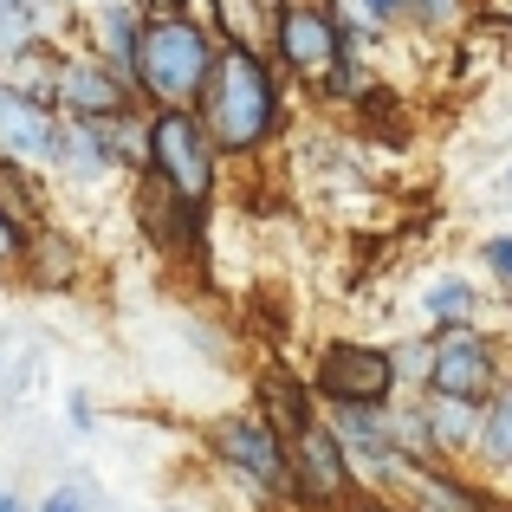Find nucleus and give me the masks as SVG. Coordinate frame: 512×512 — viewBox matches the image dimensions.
Wrapping results in <instances>:
<instances>
[{
  "mask_svg": "<svg viewBox=\"0 0 512 512\" xmlns=\"http://www.w3.org/2000/svg\"><path fill=\"white\" fill-rule=\"evenodd\" d=\"M331 428H338L344 454H350V474H357V493H370V500H389L402 480V467H409V454L396 448V428H389V409H363V402H338V409H325Z\"/></svg>",
  "mask_w": 512,
  "mask_h": 512,
  "instance_id": "obj_10",
  "label": "nucleus"
},
{
  "mask_svg": "<svg viewBox=\"0 0 512 512\" xmlns=\"http://www.w3.org/2000/svg\"><path fill=\"white\" fill-rule=\"evenodd\" d=\"M78 33V7L72 0H39V7H7L0 13V78L26 59V52L52 46V39Z\"/></svg>",
  "mask_w": 512,
  "mask_h": 512,
  "instance_id": "obj_16",
  "label": "nucleus"
},
{
  "mask_svg": "<svg viewBox=\"0 0 512 512\" xmlns=\"http://www.w3.org/2000/svg\"><path fill=\"white\" fill-rule=\"evenodd\" d=\"M195 111H201V124H208L214 150H221L227 163L247 169V163H260L292 124L286 72H279L273 59H260V52L221 46V59H214L208 85H201V98H195Z\"/></svg>",
  "mask_w": 512,
  "mask_h": 512,
  "instance_id": "obj_1",
  "label": "nucleus"
},
{
  "mask_svg": "<svg viewBox=\"0 0 512 512\" xmlns=\"http://www.w3.org/2000/svg\"><path fill=\"white\" fill-rule=\"evenodd\" d=\"M130 208H137V234L150 240L163 260L201 266V253H208V208H195L188 195H175L156 169L130 175Z\"/></svg>",
  "mask_w": 512,
  "mask_h": 512,
  "instance_id": "obj_9",
  "label": "nucleus"
},
{
  "mask_svg": "<svg viewBox=\"0 0 512 512\" xmlns=\"http://www.w3.org/2000/svg\"><path fill=\"white\" fill-rule=\"evenodd\" d=\"M59 175L98 188L111 175H124V150H117V124H98V117H65V163Z\"/></svg>",
  "mask_w": 512,
  "mask_h": 512,
  "instance_id": "obj_17",
  "label": "nucleus"
},
{
  "mask_svg": "<svg viewBox=\"0 0 512 512\" xmlns=\"http://www.w3.org/2000/svg\"><path fill=\"white\" fill-rule=\"evenodd\" d=\"M286 448H292V506L299 512H350L363 500L357 474H350V454H344L338 428H331V415H325V402L286 435Z\"/></svg>",
  "mask_w": 512,
  "mask_h": 512,
  "instance_id": "obj_4",
  "label": "nucleus"
},
{
  "mask_svg": "<svg viewBox=\"0 0 512 512\" xmlns=\"http://www.w3.org/2000/svg\"><path fill=\"white\" fill-rule=\"evenodd\" d=\"M389 357H396L402 389H409V396H422L428 376H435V331H428V338H402V344H389Z\"/></svg>",
  "mask_w": 512,
  "mask_h": 512,
  "instance_id": "obj_25",
  "label": "nucleus"
},
{
  "mask_svg": "<svg viewBox=\"0 0 512 512\" xmlns=\"http://www.w3.org/2000/svg\"><path fill=\"white\" fill-rule=\"evenodd\" d=\"M0 512H26V500H20V493H7V487H0Z\"/></svg>",
  "mask_w": 512,
  "mask_h": 512,
  "instance_id": "obj_30",
  "label": "nucleus"
},
{
  "mask_svg": "<svg viewBox=\"0 0 512 512\" xmlns=\"http://www.w3.org/2000/svg\"><path fill=\"white\" fill-rule=\"evenodd\" d=\"M487 512H512V500H487Z\"/></svg>",
  "mask_w": 512,
  "mask_h": 512,
  "instance_id": "obj_32",
  "label": "nucleus"
},
{
  "mask_svg": "<svg viewBox=\"0 0 512 512\" xmlns=\"http://www.w3.org/2000/svg\"><path fill=\"white\" fill-rule=\"evenodd\" d=\"M312 396L325 402V409H338V402H363V409H389V402L402 396V376H396V357H389V344H363V338H331L318 344L312 357Z\"/></svg>",
  "mask_w": 512,
  "mask_h": 512,
  "instance_id": "obj_5",
  "label": "nucleus"
},
{
  "mask_svg": "<svg viewBox=\"0 0 512 512\" xmlns=\"http://www.w3.org/2000/svg\"><path fill=\"white\" fill-rule=\"evenodd\" d=\"M137 7H143V13H188L195 0H137Z\"/></svg>",
  "mask_w": 512,
  "mask_h": 512,
  "instance_id": "obj_29",
  "label": "nucleus"
},
{
  "mask_svg": "<svg viewBox=\"0 0 512 512\" xmlns=\"http://www.w3.org/2000/svg\"><path fill=\"white\" fill-rule=\"evenodd\" d=\"M325 7L357 46H383L389 33H402V0H325Z\"/></svg>",
  "mask_w": 512,
  "mask_h": 512,
  "instance_id": "obj_23",
  "label": "nucleus"
},
{
  "mask_svg": "<svg viewBox=\"0 0 512 512\" xmlns=\"http://www.w3.org/2000/svg\"><path fill=\"white\" fill-rule=\"evenodd\" d=\"M214 59H221V39H214V26L195 7L188 13H150L143 39H137V98L150 111L195 104L208 72H214Z\"/></svg>",
  "mask_w": 512,
  "mask_h": 512,
  "instance_id": "obj_2",
  "label": "nucleus"
},
{
  "mask_svg": "<svg viewBox=\"0 0 512 512\" xmlns=\"http://www.w3.org/2000/svg\"><path fill=\"white\" fill-rule=\"evenodd\" d=\"M78 273H85V247L65 227H39L33 247H26V279L39 292H65V286H78Z\"/></svg>",
  "mask_w": 512,
  "mask_h": 512,
  "instance_id": "obj_19",
  "label": "nucleus"
},
{
  "mask_svg": "<svg viewBox=\"0 0 512 512\" xmlns=\"http://www.w3.org/2000/svg\"><path fill=\"white\" fill-rule=\"evenodd\" d=\"M493 493L461 474V461H409L389 493L396 512H487Z\"/></svg>",
  "mask_w": 512,
  "mask_h": 512,
  "instance_id": "obj_13",
  "label": "nucleus"
},
{
  "mask_svg": "<svg viewBox=\"0 0 512 512\" xmlns=\"http://www.w3.org/2000/svg\"><path fill=\"white\" fill-rule=\"evenodd\" d=\"M480 266H487V279L500 292H512V234H487V240H480Z\"/></svg>",
  "mask_w": 512,
  "mask_h": 512,
  "instance_id": "obj_26",
  "label": "nucleus"
},
{
  "mask_svg": "<svg viewBox=\"0 0 512 512\" xmlns=\"http://www.w3.org/2000/svg\"><path fill=\"white\" fill-rule=\"evenodd\" d=\"M512 376L506 363V344L493 338L487 325H454V331H435V376L428 389H448V396H474L487 402Z\"/></svg>",
  "mask_w": 512,
  "mask_h": 512,
  "instance_id": "obj_12",
  "label": "nucleus"
},
{
  "mask_svg": "<svg viewBox=\"0 0 512 512\" xmlns=\"http://www.w3.org/2000/svg\"><path fill=\"white\" fill-rule=\"evenodd\" d=\"M195 13L214 26V39H221V46L273 59L279 20H286V0H195Z\"/></svg>",
  "mask_w": 512,
  "mask_h": 512,
  "instance_id": "obj_15",
  "label": "nucleus"
},
{
  "mask_svg": "<svg viewBox=\"0 0 512 512\" xmlns=\"http://www.w3.org/2000/svg\"><path fill=\"white\" fill-rule=\"evenodd\" d=\"M208 454L234 480H247L260 500H292V448L260 409L253 415H221L208 428Z\"/></svg>",
  "mask_w": 512,
  "mask_h": 512,
  "instance_id": "obj_6",
  "label": "nucleus"
},
{
  "mask_svg": "<svg viewBox=\"0 0 512 512\" xmlns=\"http://www.w3.org/2000/svg\"><path fill=\"white\" fill-rule=\"evenodd\" d=\"M0 156L39 175H59L65 163V111L20 91L13 78H0Z\"/></svg>",
  "mask_w": 512,
  "mask_h": 512,
  "instance_id": "obj_11",
  "label": "nucleus"
},
{
  "mask_svg": "<svg viewBox=\"0 0 512 512\" xmlns=\"http://www.w3.org/2000/svg\"><path fill=\"white\" fill-rule=\"evenodd\" d=\"M474 461L487 467V474H512V376L487 396V409H480V448Z\"/></svg>",
  "mask_w": 512,
  "mask_h": 512,
  "instance_id": "obj_22",
  "label": "nucleus"
},
{
  "mask_svg": "<svg viewBox=\"0 0 512 512\" xmlns=\"http://www.w3.org/2000/svg\"><path fill=\"white\" fill-rule=\"evenodd\" d=\"M26 247H33V234H26V227H13L7 214H0V273H20V266H26Z\"/></svg>",
  "mask_w": 512,
  "mask_h": 512,
  "instance_id": "obj_27",
  "label": "nucleus"
},
{
  "mask_svg": "<svg viewBox=\"0 0 512 512\" xmlns=\"http://www.w3.org/2000/svg\"><path fill=\"white\" fill-rule=\"evenodd\" d=\"M428 409V435H435V461H474L480 448V409L474 396H448V389H422Z\"/></svg>",
  "mask_w": 512,
  "mask_h": 512,
  "instance_id": "obj_18",
  "label": "nucleus"
},
{
  "mask_svg": "<svg viewBox=\"0 0 512 512\" xmlns=\"http://www.w3.org/2000/svg\"><path fill=\"white\" fill-rule=\"evenodd\" d=\"M39 512H85V500H78V493H72V487H65V493H52V500H46V506H39Z\"/></svg>",
  "mask_w": 512,
  "mask_h": 512,
  "instance_id": "obj_28",
  "label": "nucleus"
},
{
  "mask_svg": "<svg viewBox=\"0 0 512 512\" xmlns=\"http://www.w3.org/2000/svg\"><path fill=\"white\" fill-rule=\"evenodd\" d=\"M506 182H512V169H506Z\"/></svg>",
  "mask_w": 512,
  "mask_h": 512,
  "instance_id": "obj_34",
  "label": "nucleus"
},
{
  "mask_svg": "<svg viewBox=\"0 0 512 512\" xmlns=\"http://www.w3.org/2000/svg\"><path fill=\"white\" fill-rule=\"evenodd\" d=\"M72 7H85V0H72Z\"/></svg>",
  "mask_w": 512,
  "mask_h": 512,
  "instance_id": "obj_33",
  "label": "nucleus"
},
{
  "mask_svg": "<svg viewBox=\"0 0 512 512\" xmlns=\"http://www.w3.org/2000/svg\"><path fill=\"white\" fill-rule=\"evenodd\" d=\"M7 7H39V0H0V13H7Z\"/></svg>",
  "mask_w": 512,
  "mask_h": 512,
  "instance_id": "obj_31",
  "label": "nucleus"
},
{
  "mask_svg": "<svg viewBox=\"0 0 512 512\" xmlns=\"http://www.w3.org/2000/svg\"><path fill=\"white\" fill-rule=\"evenodd\" d=\"M143 20L150 13L137 0H85L78 7V39H85L98 59H111L117 72L137 85V39H143Z\"/></svg>",
  "mask_w": 512,
  "mask_h": 512,
  "instance_id": "obj_14",
  "label": "nucleus"
},
{
  "mask_svg": "<svg viewBox=\"0 0 512 512\" xmlns=\"http://www.w3.org/2000/svg\"><path fill=\"white\" fill-rule=\"evenodd\" d=\"M0 214H7L13 227H26V234L52 227L46 175H39V169H26V163H7V156H0Z\"/></svg>",
  "mask_w": 512,
  "mask_h": 512,
  "instance_id": "obj_20",
  "label": "nucleus"
},
{
  "mask_svg": "<svg viewBox=\"0 0 512 512\" xmlns=\"http://www.w3.org/2000/svg\"><path fill=\"white\" fill-rule=\"evenodd\" d=\"M52 104H59L65 117H98V124H117V117H130V111H150V104L137 98V85H130L111 59H98L78 33L59 39V85H52Z\"/></svg>",
  "mask_w": 512,
  "mask_h": 512,
  "instance_id": "obj_8",
  "label": "nucleus"
},
{
  "mask_svg": "<svg viewBox=\"0 0 512 512\" xmlns=\"http://www.w3.org/2000/svg\"><path fill=\"white\" fill-rule=\"evenodd\" d=\"M221 163L227 156L214 150V137H208L195 104H163V111H150V169L163 175L175 195L208 208V201L221 195Z\"/></svg>",
  "mask_w": 512,
  "mask_h": 512,
  "instance_id": "obj_3",
  "label": "nucleus"
},
{
  "mask_svg": "<svg viewBox=\"0 0 512 512\" xmlns=\"http://www.w3.org/2000/svg\"><path fill=\"white\" fill-rule=\"evenodd\" d=\"M357 39L338 26V13L325 0H286V20H279V46H273V65L305 91H325V78L350 59Z\"/></svg>",
  "mask_w": 512,
  "mask_h": 512,
  "instance_id": "obj_7",
  "label": "nucleus"
},
{
  "mask_svg": "<svg viewBox=\"0 0 512 512\" xmlns=\"http://www.w3.org/2000/svg\"><path fill=\"white\" fill-rule=\"evenodd\" d=\"M402 26L409 33H461L467 0H402Z\"/></svg>",
  "mask_w": 512,
  "mask_h": 512,
  "instance_id": "obj_24",
  "label": "nucleus"
},
{
  "mask_svg": "<svg viewBox=\"0 0 512 512\" xmlns=\"http://www.w3.org/2000/svg\"><path fill=\"white\" fill-rule=\"evenodd\" d=\"M422 318L428 331H454V325H480V286L467 273H441L422 286Z\"/></svg>",
  "mask_w": 512,
  "mask_h": 512,
  "instance_id": "obj_21",
  "label": "nucleus"
}]
</instances>
